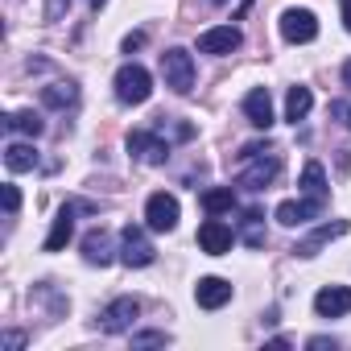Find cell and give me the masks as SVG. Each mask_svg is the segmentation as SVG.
Segmentation results:
<instances>
[{
	"label": "cell",
	"instance_id": "1",
	"mask_svg": "<svg viewBox=\"0 0 351 351\" xmlns=\"http://www.w3.org/2000/svg\"><path fill=\"white\" fill-rule=\"evenodd\" d=\"M240 161H244V169H240V186L244 191H265V186L277 182V173H281V157L269 145H244Z\"/></svg>",
	"mask_w": 351,
	"mask_h": 351
},
{
	"label": "cell",
	"instance_id": "2",
	"mask_svg": "<svg viewBox=\"0 0 351 351\" xmlns=\"http://www.w3.org/2000/svg\"><path fill=\"white\" fill-rule=\"evenodd\" d=\"M153 95V75L136 62H124L116 71V99L120 104H145Z\"/></svg>",
	"mask_w": 351,
	"mask_h": 351
},
{
	"label": "cell",
	"instance_id": "3",
	"mask_svg": "<svg viewBox=\"0 0 351 351\" xmlns=\"http://www.w3.org/2000/svg\"><path fill=\"white\" fill-rule=\"evenodd\" d=\"M161 79H165V87H173L178 95H186V91L195 87V58H191L182 46L165 50V54H161Z\"/></svg>",
	"mask_w": 351,
	"mask_h": 351
},
{
	"label": "cell",
	"instance_id": "4",
	"mask_svg": "<svg viewBox=\"0 0 351 351\" xmlns=\"http://www.w3.org/2000/svg\"><path fill=\"white\" fill-rule=\"evenodd\" d=\"M281 38H285L289 46L314 42V38H318V17H314L310 9H285V13H281Z\"/></svg>",
	"mask_w": 351,
	"mask_h": 351
},
{
	"label": "cell",
	"instance_id": "5",
	"mask_svg": "<svg viewBox=\"0 0 351 351\" xmlns=\"http://www.w3.org/2000/svg\"><path fill=\"white\" fill-rule=\"evenodd\" d=\"M153 256H157V252H153L149 236L128 223V228L120 232V261H124L128 269H145V265H153Z\"/></svg>",
	"mask_w": 351,
	"mask_h": 351
},
{
	"label": "cell",
	"instance_id": "6",
	"mask_svg": "<svg viewBox=\"0 0 351 351\" xmlns=\"http://www.w3.org/2000/svg\"><path fill=\"white\" fill-rule=\"evenodd\" d=\"M145 223H149L153 232H173V228H178V199L165 195V191L149 195V203H145Z\"/></svg>",
	"mask_w": 351,
	"mask_h": 351
},
{
	"label": "cell",
	"instance_id": "7",
	"mask_svg": "<svg viewBox=\"0 0 351 351\" xmlns=\"http://www.w3.org/2000/svg\"><path fill=\"white\" fill-rule=\"evenodd\" d=\"M128 153H132L136 161H145V165H165V157H169V141H161L157 132L136 128V132H128Z\"/></svg>",
	"mask_w": 351,
	"mask_h": 351
},
{
	"label": "cell",
	"instance_id": "8",
	"mask_svg": "<svg viewBox=\"0 0 351 351\" xmlns=\"http://www.w3.org/2000/svg\"><path fill=\"white\" fill-rule=\"evenodd\" d=\"M136 314H141V302H136V298H116V302L104 306V314H99V330L120 335V330H128V326L136 322Z\"/></svg>",
	"mask_w": 351,
	"mask_h": 351
},
{
	"label": "cell",
	"instance_id": "9",
	"mask_svg": "<svg viewBox=\"0 0 351 351\" xmlns=\"http://www.w3.org/2000/svg\"><path fill=\"white\" fill-rule=\"evenodd\" d=\"M232 240H236V232H232L219 215H211V219L199 228V248H203L207 256H223V252H232Z\"/></svg>",
	"mask_w": 351,
	"mask_h": 351
},
{
	"label": "cell",
	"instance_id": "10",
	"mask_svg": "<svg viewBox=\"0 0 351 351\" xmlns=\"http://www.w3.org/2000/svg\"><path fill=\"white\" fill-rule=\"evenodd\" d=\"M314 310H318V318H343V314H351V289L347 285H322L314 293Z\"/></svg>",
	"mask_w": 351,
	"mask_h": 351
},
{
	"label": "cell",
	"instance_id": "11",
	"mask_svg": "<svg viewBox=\"0 0 351 351\" xmlns=\"http://www.w3.org/2000/svg\"><path fill=\"white\" fill-rule=\"evenodd\" d=\"M240 46H244V38H240V29H232V25H219V29L199 34V54L223 58V54H232V50H240Z\"/></svg>",
	"mask_w": 351,
	"mask_h": 351
},
{
	"label": "cell",
	"instance_id": "12",
	"mask_svg": "<svg viewBox=\"0 0 351 351\" xmlns=\"http://www.w3.org/2000/svg\"><path fill=\"white\" fill-rule=\"evenodd\" d=\"M326 211V203H314V199H302V203H281L277 207V223L281 228H302V223H310V219H318Z\"/></svg>",
	"mask_w": 351,
	"mask_h": 351
},
{
	"label": "cell",
	"instance_id": "13",
	"mask_svg": "<svg viewBox=\"0 0 351 351\" xmlns=\"http://www.w3.org/2000/svg\"><path fill=\"white\" fill-rule=\"evenodd\" d=\"M195 302H199L203 310H219V306H228V302H232V281H223V277H199V285H195Z\"/></svg>",
	"mask_w": 351,
	"mask_h": 351
},
{
	"label": "cell",
	"instance_id": "14",
	"mask_svg": "<svg viewBox=\"0 0 351 351\" xmlns=\"http://www.w3.org/2000/svg\"><path fill=\"white\" fill-rule=\"evenodd\" d=\"M244 116H248L252 128H269L273 124V95H269V87H252L244 95Z\"/></svg>",
	"mask_w": 351,
	"mask_h": 351
},
{
	"label": "cell",
	"instance_id": "15",
	"mask_svg": "<svg viewBox=\"0 0 351 351\" xmlns=\"http://www.w3.org/2000/svg\"><path fill=\"white\" fill-rule=\"evenodd\" d=\"M339 236H347V219H335V223H322V228H314L306 240H298V256H318V248L322 244H330V240H339Z\"/></svg>",
	"mask_w": 351,
	"mask_h": 351
},
{
	"label": "cell",
	"instance_id": "16",
	"mask_svg": "<svg viewBox=\"0 0 351 351\" xmlns=\"http://www.w3.org/2000/svg\"><path fill=\"white\" fill-rule=\"evenodd\" d=\"M83 261L87 265H112L116 261V252H112V236L104 232V228H91L87 236H83Z\"/></svg>",
	"mask_w": 351,
	"mask_h": 351
},
{
	"label": "cell",
	"instance_id": "17",
	"mask_svg": "<svg viewBox=\"0 0 351 351\" xmlns=\"http://www.w3.org/2000/svg\"><path fill=\"white\" fill-rule=\"evenodd\" d=\"M306 199H314V203H326L330 199V191H326V173H322V165L318 161H306V169H302V186H298Z\"/></svg>",
	"mask_w": 351,
	"mask_h": 351
},
{
	"label": "cell",
	"instance_id": "18",
	"mask_svg": "<svg viewBox=\"0 0 351 351\" xmlns=\"http://www.w3.org/2000/svg\"><path fill=\"white\" fill-rule=\"evenodd\" d=\"M71 236H75V207H62L54 228H50V236H46V252H62Z\"/></svg>",
	"mask_w": 351,
	"mask_h": 351
},
{
	"label": "cell",
	"instance_id": "19",
	"mask_svg": "<svg viewBox=\"0 0 351 351\" xmlns=\"http://www.w3.org/2000/svg\"><path fill=\"white\" fill-rule=\"evenodd\" d=\"M310 108H314L310 87H289V95H285V120H289V124H298V120H306V116H310Z\"/></svg>",
	"mask_w": 351,
	"mask_h": 351
},
{
	"label": "cell",
	"instance_id": "20",
	"mask_svg": "<svg viewBox=\"0 0 351 351\" xmlns=\"http://www.w3.org/2000/svg\"><path fill=\"white\" fill-rule=\"evenodd\" d=\"M75 99H79V87L75 83H50V87H42V104L46 108H75Z\"/></svg>",
	"mask_w": 351,
	"mask_h": 351
},
{
	"label": "cell",
	"instance_id": "21",
	"mask_svg": "<svg viewBox=\"0 0 351 351\" xmlns=\"http://www.w3.org/2000/svg\"><path fill=\"white\" fill-rule=\"evenodd\" d=\"M5 165H9L13 173H21V169H34V165H38V149H34V145H21V141H13V145H5Z\"/></svg>",
	"mask_w": 351,
	"mask_h": 351
},
{
	"label": "cell",
	"instance_id": "22",
	"mask_svg": "<svg viewBox=\"0 0 351 351\" xmlns=\"http://www.w3.org/2000/svg\"><path fill=\"white\" fill-rule=\"evenodd\" d=\"M5 128H9V132H25V136H38L46 124H42V116H38L34 108H25V112H9V116H5Z\"/></svg>",
	"mask_w": 351,
	"mask_h": 351
},
{
	"label": "cell",
	"instance_id": "23",
	"mask_svg": "<svg viewBox=\"0 0 351 351\" xmlns=\"http://www.w3.org/2000/svg\"><path fill=\"white\" fill-rule=\"evenodd\" d=\"M203 211L207 215H223V211H236V191L232 186H215L203 195Z\"/></svg>",
	"mask_w": 351,
	"mask_h": 351
},
{
	"label": "cell",
	"instance_id": "24",
	"mask_svg": "<svg viewBox=\"0 0 351 351\" xmlns=\"http://www.w3.org/2000/svg\"><path fill=\"white\" fill-rule=\"evenodd\" d=\"M240 240H244L248 248H261V244H265V215H261V211H244V219H240Z\"/></svg>",
	"mask_w": 351,
	"mask_h": 351
},
{
	"label": "cell",
	"instance_id": "25",
	"mask_svg": "<svg viewBox=\"0 0 351 351\" xmlns=\"http://www.w3.org/2000/svg\"><path fill=\"white\" fill-rule=\"evenodd\" d=\"M157 343H165V335H161V330H145V335H132V347H157Z\"/></svg>",
	"mask_w": 351,
	"mask_h": 351
},
{
	"label": "cell",
	"instance_id": "26",
	"mask_svg": "<svg viewBox=\"0 0 351 351\" xmlns=\"http://www.w3.org/2000/svg\"><path fill=\"white\" fill-rule=\"evenodd\" d=\"M17 207H21V191L17 186H5V211L17 215Z\"/></svg>",
	"mask_w": 351,
	"mask_h": 351
},
{
	"label": "cell",
	"instance_id": "27",
	"mask_svg": "<svg viewBox=\"0 0 351 351\" xmlns=\"http://www.w3.org/2000/svg\"><path fill=\"white\" fill-rule=\"evenodd\" d=\"M66 5H71V0H46V21H58Z\"/></svg>",
	"mask_w": 351,
	"mask_h": 351
},
{
	"label": "cell",
	"instance_id": "28",
	"mask_svg": "<svg viewBox=\"0 0 351 351\" xmlns=\"http://www.w3.org/2000/svg\"><path fill=\"white\" fill-rule=\"evenodd\" d=\"M145 46V34H128L124 38V54H132V50H141Z\"/></svg>",
	"mask_w": 351,
	"mask_h": 351
},
{
	"label": "cell",
	"instance_id": "29",
	"mask_svg": "<svg viewBox=\"0 0 351 351\" xmlns=\"http://www.w3.org/2000/svg\"><path fill=\"white\" fill-rule=\"evenodd\" d=\"M25 343V335L21 330H13V335H5V347H21Z\"/></svg>",
	"mask_w": 351,
	"mask_h": 351
},
{
	"label": "cell",
	"instance_id": "30",
	"mask_svg": "<svg viewBox=\"0 0 351 351\" xmlns=\"http://www.w3.org/2000/svg\"><path fill=\"white\" fill-rule=\"evenodd\" d=\"M310 347H314V351H326V347H335V339H322V335H318V339H310Z\"/></svg>",
	"mask_w": 351,
	"mask_h": 351
},
{
	"label": "cell",
	"instance_id": "31",
	"mask_svg": "<svg viewBox=\"0 0 351 351\" xmlns=\"http://www.w3.org/2000/svg\"><path fill=\"white\" fill-rule=\"evenodd\" d=\"M343 29L351 34V0H343Z\"/></svg>",
	"mask_w": 351,
	"mask_h": 351
},
{
	"label": "cell",
	"instance_id": "32",
	"mask_svg": "<svg viewBox=\"0 0 351 351\" xmlns=\"http://www.w3.org/2000/svg\"><path fill=\"white\" fill-rule=\"evenodd\" d=\"M343 83H347V87H351V62H347V66H343Z\"/></svg>",
	"mask_w": 351,
	"mask_h": 351
},
{
	"label": "cell",
	"instance_id": "33",
	"mask_svg": "<svg viewBox=\"0 0 351 351\" xmlns=\"http://www.w3.org/2000/svg\"><path fill=\"white\" fill-rule=\"evenodd\" d=\"M104 5H108V0H91V9H95V13H99V9H104Z\"/></svg>",
	"mask_w": 351,
	"mask_h": 351
},
{
	"label": "cell",
	"instance_id": "34",
	"mask_svg": "<svg viewBox=\"0 0 351 351\" xmlns=\"http://www.w3.org/2000/svg\"><path fill=\"white\" fill-rule=\"evenodd\" d=\"M211 5H228V0H211Z\"/></svg>",
	"mask_w": 351,
	"mask_h": 351
}]
</instances>
